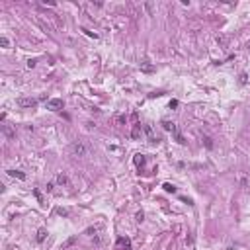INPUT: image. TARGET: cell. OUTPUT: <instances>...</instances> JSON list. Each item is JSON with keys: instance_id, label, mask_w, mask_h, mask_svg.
Listing matches in <instances>:
<instances>
[{"instance_id": "6da1fadb", "label": "cell", "mask_w": 250, "mask_h": 250, "mask_svg": "<svg viewBox=\"0 0 250 250\" xmlns=\"http://www.w3.org/2000/svg\"><path fill=\"white\" fill-rule=\"evenodd\" d=\"M70 152L74 154V156H86V152H88V149H86V145L84 143H74L72 147H70Z\"/></svg>"}, {"instance_id": "7a4b0ae2", "label": "cell", "mask_w": 250, "mask_h": 250, "mask_svg": "<svg viewBox=\"0 0 250 250\" xmlns=\"http://www.w3.org/2000/svg\"><path fill=\"white\" fill-rule=\"evenodd\" d=\"M63 100L61 98H51V100H47V109H51V111H61L63 109Z\"/></svg>"}, {"instance_id": "3957f363", "label": "cell", "mask_w": 250, "mask_h": 250, "mask_svg": "<svg viewBox=\"0 0 250 250\" xmlns=\"http://www.w3.org/2000/svg\"><path fill=\"white\" fill-rule=\"evenodd\" d=\"M20 108H35L37 106V100L35 98H18V102H16Z\"/></svg>"}, {"instance_id": "277c9868", "label": "cell", "mask_w": 250, "mask_h": 250, "mask_svg": "<svg viewBox=\"0 0 250 250\" xmlns=\"http://www.w3.org/2000/svg\"><path fill=\"white\" fill-rule=\"evenodd\" d=\"M145 133L149 135V143H152V145L160 143V139H158V137H154V133H152V127H151V125H145Z\"/></svg>"}, {"instance_id": "5b68a950", "label": "cell", "mask_w": 250, "mask_h": 250, "mask_svg": "<svg viewBox=\"0 0 250 250\" xmlns=\"http://www.w3.org/2000/svg\"><path fill=\"white\" fill-rule=\"evenodd\" d=\"M117 250H131L129 239H117Z\"/></svg>"}, {"instance_id": "8992f818", "label": "cell", "mask_w": 250, "mask_h": 250, "mask_svg": "<svg viewBox=\"0 0 250 250\" xmlns=\"http://www.w3.org/2000/svg\"><path fill=\"white\" fill-rule=\"evenodd\" d=\"M141 133H143L141 123H135V125H133V129H131V137H133V139H139V137H141Z\"/></svg>"}, {"instance_id": "52a82bcc", "label": "cell", "mask_w": 250, "mask_h": 250, "mask_svg": "<svg viewBox=\"0 0 250 250\" xmlns=\"http://www.w3.org/2000/svg\"><path fill=\"white\" fill-rule=\"evenodd\" d=\"M162 127H164V131H170V133H174V135L178 133V129H176V125L172 123V121H166V119H164L162 121Z\"/></svg>"}, {"instance_id": "ba28073f", "label": "cell", "mask_w": 250, "mask_h": 250, "mask_svg": "<svg viewBox=\"0 0 250 250\" xmlns=\"http://www.w3.org/2000/svg\"><path fill=\"white\" fill-rule=\"evenodd\" d=\"M57 184H61V186H68V176H66L65 172H59V174H57Z\"/></svg>"}, {"instance_id": "9c48e42d", "label": "cell", "mask_w": 250, "mask_h": 250, "mask_svg": "<svg viewBox=\"0 0 250 250\" xmlns=\"http://www.w3.org/2000/svg\"><path fill=\"white\" fill-rule=\"evenodd\" d=\"M2 133H4V137H8V139H12V137L16 135V131L12 129L10 125H2Z\"/></svg>"}, {"instance_id": "30bf717a", "label": "cell", "mask_w": 250, "mask_h": 250, "mask_svg": "<svg viewBox=\"0 0 250 250\" xmlns=\"http://www.w3.org/2000/svg\"><path fill=\"white\" fill-rule=\"evenodd\" d=\"M133 162L137 164L139 168H143V166H145V162H147V158H145V154H135V158H133Z\"/></svg>"}, {"instance_id": "8fae6325", "label": "cell", "mask_w": 250, "mask_h": 250, "mask_svg": "<svg viewBox=\"0 0 250 250\" xmlns=\"http://www.w3.org/2000/svg\"><path fill=\"white\" fill-rule=\"evenodd\" d=\"M8 176H12V178H18V180H25V174H23L22 170H8Z\"/></svg>"}, {"instance_id": "7c38bea8", "label": "cell", "mask_w": 250, "mask_h": 250, "mask_svg": "<svg viewBox=\"0 0 250 250\" xmlns=\"http://www.w3.org/2000/svg\"><path fill=\"white\" fill-rule=\"evenodd\" d=\"M45 237H47V231H45V229H39V231H37V242H43Z\"/></svg>"}, {"instance_id": "4fadbf2b", "label": "cell", "mask_w": 250, "mask_h": 250, "mask_svg": "<svg viewBox=\"0 0 250 250\" xmlns=\"http://www.w3.org/2000/svg\"><path fill=\"white\" fill-rule=\"evenodd\" d=\"M162 188L168 192V194H176V186H172V184H168V182H164L162 184Z\"/></svg>"}, {"instance_id": "5bb4252c", "label": "cell", "mask_w": 250, "mask_h": 250, "mask_svg": "<svg viewBox=\"0 0 250 250\" xmlns=\"http://www.w3.org/2000/svg\"><path fill=\"white\" fill-rule=\"evenodd\" d=\"M125 121H127V115H123V113H121V115H117V117H115V125H123Z\"/></svg>"}, {"instance_id": "9a60e30c", "label": "cell", "mask_w": 250, "mask_h": 250, "mask_svg": "<svg viewBox=\"0 0 250 250\" xmlns=\"http://www.w3.org/2000/svg\"><path fill=\"white\" fill-rule=\"evenodd\" d=\"M141 70H145V72H152V70H154V66H151L149 63H141Z\"/></svg>"}, {"instance_id": "2e32d148", "label": "cell", "mask_w": 250, "mask_h": 250, "mask_svg": "<svg viewBox=\"0 0 250 250\" xmlns=\"http://www.w3.org/2000/svg\"><path fill=\"white\" fill-rule=\"evenodd\" d=\"M0 45H2V47H10V41H8V37H6V35H2V37H0Z\"/></svg>"}, {"instance_id": "e0dca14e", "label": "cell", "mask_w": 250, "mask_h": 250, "mask_svg": "<svg viewBox=\"0 0 250 250\" xmlns=\"http://www.w3.org/2000/svg\"><path fill=\"white\" fill-rule=\"evenodd\" d=\"M203 143H205L207 149H213V141H211V137H203Z\"/></svg>"}, {"instance_id": "ac0fdd59", "label": "cell", "mask_w": 250, "mask_h": 250, "mask_svg": "<svg viewBox=\"0 0 250 250\" xmlns=\"http://www.w3.org/2000/svg\"><path fill=\"white\" fill-rule=\"evenodd\" d=\"M217 43L225 47V45H227V37H225V35H219V37H217Z\"/></svg>"}, {"instance_id": "d6986e66", "label": "cell", "mask_w": 250, "mask_h": 250, "mask_svg": "<svg viewBox=\"0 0 250 250\" xmlns=\"http://www.w3.org/2000/svg\"><path fill=\"white\" fill-rule=\"evenodd\" d=\"M176 141L180 143V145H186V141H184V137L180 135V133H176Z\"/></svg>"}, {"instance_id": "ffe728a7", "label": "cell", "mask_w": 250, "mask_h": 250, "mask_svg": "<svg viewBox=\"0 0 250 250\" xmlns=\"http://www.w3.org/2000/svg\"><path fill=\"white\" fill-rule=\"evenodd\" d=\"M82 32L86 33V35H90V37H94V39H96V37H98V33H94V32H90V29H82Z\"/></svg>"}, {"instance_id": "44dd1931", "label": "cell", "mask_w": 250, "mask_h": 250, "mask_svg": "<svg viewBox=\"0 0 250 250\" xmlns=\"http://www.w3.org/2000/svg\"><path fill=\"white\" fill-rule=\"evenodd\" d=\"M74 242H76V237H72V239H68V240L65 242V248H66V246H70V244H74Z\"/></svg>"}, {"instance_id": "7402d4cb", "label": "cell", "mask_w": 250, "mask_h": 250, "mask_svg": "<svg viewBox=\"0 0 250 250\" xmlns=\"http://www.w3.org/2000/svg\"><path fill=\"white\" fill-rule=\"evenodd\" d=\"M57 213H59V215H68V209H63V207H59V209H57Z\"/></svg>"}, {"instance_id": "603a6c76", "label": "cell", "mask_w": 250, "mask_h": 250, "mask_svg": "<svg viewBox=\"0 0 250 250\" xmlns=\"http://www.w3.org/2000/svg\"><path fill=\"white\" fill-rule=\"evenodd\" d=\"M35 65H37V61H33V59H29V61H27V66H29V68H33Z\"/></svg>"}, {"instance_id": "cb8c5ba5", "label": "cell", "mask_w": 250, "mask_h": 250, "mask_svg": "<svg viewBox=\"0 0 250 250\" xmlns=\"http://www.w3.org/2000/svg\"><path fill=\"white\" fill-rule=\"evenodd\" d=\"M143 219H145V215H143V211H139V213H137V223H141Z\"/></svg>"}, {"instance_id": "d4e9b609", "label": "cell", "mask_w": 250, "mask_h": 250, "mask_svg": "<svg viewBox=\"0 0 250 250\" xmlns=\"http://www.w3.org/2000/svg\"><path fill=\"white\" fill-rule=\"evenodd\" d=\"M240 84H246V74H244V72L240 74Z\"/></svg>"}, {"instance_id": "484cf974", "label": "cell", "mask_w": 250, "mask_h": 250, "mask_svg": "<svg viewBox=\"0 0 250 250\" xmlns=\"http://www.w3.org/2000/svg\"><path fill=\"white\" fill-rule=\"evenodd\" d=\"M53 188H55V184H53V182H49V184H47V192H53Z\"/></svg>"}]
</instances>
